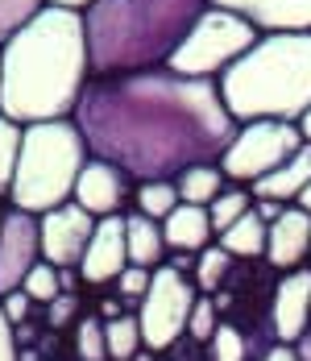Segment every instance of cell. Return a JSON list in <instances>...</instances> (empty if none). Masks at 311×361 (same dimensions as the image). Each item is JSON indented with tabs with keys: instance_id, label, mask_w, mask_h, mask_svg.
Instances as JSON below:
<instances>
[{
	"instance_id": "3",
	"label": "cell",
	"mask_w": 311,
	"mask_h": 361,
	"mask_svg": "<svg viewBox=\"0 0 311 361\" xmlns=\"http://www.w3.org/2000/svg\"><path fill=\"white\" fill-rule=\"evenodd\" d=\"M207 8L212 0H96L83 13L92 79L166 67Z\"/></svg>"
},
{
	"instance_id": "6",
	"label": "cell",
	"mask_w": 311,
	"mask_h": 361,
	"mask_svg": "<svg viewBox=\"0 0 311 361\" xmlns=\"http://www.w3.org/2000/svg\"><path fill=\"white\" fill-rule=\"evenodd\" d=\"M257 37L262 34L245 17L212 4L195 21V30L183 37V46L171 54L166 67L174 75H187V79H220L241 54H249L257 46Z\"/></svg>"
},
{
	"instance_id": "19",
	"label": "cell",
	"mask_w": 311,
	"mask_h": 361,
	"mask_svg": "<svg viewBox=\"0 0 311 361\" xmlns=\"http://www.w3.org/2000/svg\"><path fill=\"white\" fill-rule=\"evenodd\" d=\"M266 241H270V224H262V216L249 208L228 233H220L216 237V245L220 250H228L233 257H245V262H253V257H266Z\"/></svg>"
},
{
	"instance_id": "21",
	"label": "cell",
	"mask_w": 311,
	"mask_h": 361,
	"mask_svg": "<svg viewBox=\"0 0 311 361\" xmlns=\"http://www.w3.org/2000/svg\"><path fill=\"white\" fill-rule=\"evenodd\" d=\"M253 208V191L249 187H241V183H228L212 204H207V220H212V233L220 237V233H228L237 220L245 216Z\"/></svg>"
},
{
	"instance_id": "31",
	"label": "cell",
	"mask_w": 311,
	"mask_h": 361,
	"mask_svg": "<svg viewBox=\"0 0 311 361\" xmlns=\"http://www.w3.org/2000/svg\"><path fill=\"white\" fill-rule=\"evenodd\" d=\"M150 283H154V270H145V266H125L121 279H116L112 287H116V299H125V303H141L145 290H150Z\"/></svg>"
},
{
	"instance_id": "16",
	"label": "cell",
	"mask_w": 311,
	"mask_h": 361,
	"mask_svg": "<svg viewBox=\"0 0 311 361\" xmlns=\"http://www.w3.org/2000/svg\"><path fill=\"white\" fill-rule=\"evenodd\" d=\"M311 187V142H303L278 171H270L266 179H257L249 191L253 200H278V204H295Z\"/></svg>"
},
{
	"instance_id": "43",
	"label": "cell",
	"mask_w": 311,
	"mask_h": 361,
	"mask_svg": "<svg viewBox=\"0 0 311 361\" xmlns=\"http://www.w3.org/2000/svg\"><path fill=\"white\" fill-rule=\"evenodd\" d=\"M133 361H158V353H154V349H141V353H138Z\"/></svg>"
},
{
	"instance_id": "23",
	"label": "cell",
	"mask_w": 311,
	"mask_h": 361,
	"mask_svg": "<svg viewBox=\"0 0 311 361\" xmlns=\"http://www.w3.org/2000/svg\"><path fill=\"white\" fill-rule=\"evenodd\" d=\"M21 142H25V125L8 121L0 112V200L13 195V175H17V162H21Z\"/></svg>"
},
{
	"instance_id": "38",
	"label": "cell",
	"mask_w": 311,
	"mask_h": 361,
	"mask_svg": "<svg viewBox=\"0 0 311 361\" xmlns=\"http://www.w3.org/2000/svg\"><path fill=\"white\" fill-rule=\"evenodd\" d=\"M262 361H299V353H295V345H282V341H278V345L266 349V357Z\"/></svg>"
},
{
	"instance_id": "4",
	"label": "cell",
	"mask_w": 311,
	"mask_h": 361,
	"mask_svg": "<svg viewBox=\"0 0 311 361\" xmlns=\"http://www.w3.org/2000/svg\"><path fill=\"white\" fill-rule=\"evenodd\" d=\"M216 83L237 125H299L311 112V34H262L257 46L241 54Z\"/></svg>"
},
{
	"instance_id": "32",
	"label": "cell",
	"mask_w": 311,
	"mask_h": 361,
	"mask_svg": "<svg viewBox=\"0 0 311 361\" xmlns=\"http://www.w3.org/2000/svg\"><path fill=\"white\" fill-rule=\"evenodd\" d=\"M42 320H46L50 332H63V328L79 324V320H83V316H79V295H59L50 307H42Z\"/></svg>"
},
{
	"instance_id": "2",
	"label": "cell",
	"mask_w": 311,
	"mask_h": 361,
	"mask_svg": "<svg viewBox=\"0 0 311 361\" xmlns=\"http://www.w3.org/2000/svg\"><path fill=\"white\" fill-rule=\"evenodd\" d=\"M92 83L83 13L54 8L0 46V112L17 125L71 121Z\"/></svg>"
},
{
	"instance_id": "22",
	"label": "cell",
	"mask_w": 311,
	"mask_h": 361,
	"mask_svg": "<svg viewBox=\"0 0 311 361\" xmlns=\"http://www.w3.org/2000/svg\"><path fill=\"white\" fill-rule=\"evenodd\" d=\"M233 266H237V257H233L228 250H220V245L212 241V245L200 253V262H195V279H191V283H195V290H200V295H216V290L228 283Z\"/></svg>"
},
{
	"instance_id": "28",
	"label": "cell",
	"mask_w": 311,
	"mask_h": 361,
	"mask_svg": "<svg viewBox=\"0 0 311 361\" xmlns=\"http://www.w3.org/2000/svg\"><path fill=\"white\" fill-rule=\"evenodd\" d=\"M75 357L79 361H108V336L100 316H83L75 324Z\"/></svg>"
},
{
	"instance_id": "7",
	"label": "cell",
	"mask_w": 311,
	"mask_h": 361,
	"mask_svg": "<svg viewBox=\"0 0 311 361\" xmlns=\"http://www.w3.org/2000/svg\"><path fill=\"white\" fill-rule=\"evenodd\" d=\"M299 145H303L299 125H286V121H249V125H237V137L220 154V171H224L228 183L253 187L257 179H266L270 171H278Z\"/></svg>"
},
{
	"instance_id": "30",
	"label": "cell",
	"mask_w": 311,
	"mask_h": 361,
	"mask_svg": "<svg viewBox=\"0 0 311 361\" xmlns=\"http://www.w3.org/2000/svg\"><path fill=\"white\" fill-rule=\"evenodd\" d=\"M216 328H220V312H216L212 295H200L195 307H191V320H187V336L200 341V345H207V341L216 336Z\"/></svg>"
},
{
	"instance_id": "42",
	"label": "cell",
	"mask_w": 311,
	"mask_h": 361,
	"mask_svg": "<svg viewBox=\"0 0 311 361\" xmlns=\"http://www.w3.org/2000/svg\"><path fill=\"white\" fill-rule=\"evenodd\" d=\"M299 133H303V142H311V112L299 121Z\"/></svg>"
},
{
	"instance_id": "5",
	"label": "cell",
	"mask_w": 311,
	"mask_h": 361,
	"mask_svg": "<svg viewBox=\"0 0 311 361\" xmlns=\"http://www.w3.org/2000/svg\"><path fill=\"white\" fill-rule=\"evenodd\" d=\"M92 149L83 142L75 121H46V125H25L21 142V162L13 175V208L46 216L75 200V183L83 175Z\"/></svg>"
},
{
	"instance_id": "11",
	"label": "cell",
	"mask_w": 311,
	"mask_h": 361,
	"mask_svg": "<svg viewBox=\"0 0 311 361\" xmlns=\"http://www.w3.org/2000/svg\"><path fill=\"white\" fill-rule=\"evenodd\" d=\"M138 195V183L129 179L121 166H112V162H104V158H87V166H83V175L75 183V204L83 208V212H92V216H121L125 212V204Z\"/></svg>"
},
{
	"instance_id": "14",
	"label": "cell",
	"mask_w": 311,
	"mask_h": 361,
	"mask_svg": "<svg viewBox=\"0 0 311 361\" xmlns=\"http://www.w3.org/2000/svg\"><path fill=\"white\" fill-rule=\"evenodd\" d=\"M245 17L257 34H311V0H212Z\"/></svg>"
},
{
	"instance_id": "1",
	"label": "cell",
	"mask_w": 311,
	"mask_h": 361,
	"mask_svg": "<svg viewBox=\"0 0 311 361\" xmlns=\"http://www.w3.org/2000/svg\"><path fill=\"white\" fill-rule=\"evenodd\" d=\"M92 149L133 183H174L200 162H220L237 121L216 79H187L171 67L92 79L71 116Z\"/></svg>"
},
{
	"instance_id": "29",
	"label": "cell",
	"mask_w": 311,
	"mask_h": 361,
	"mask_svg": "<svg viewBox=\"0 0 311 361\" xmlns=\"http://www.w3.org/2000/svg\"><path fill=\"white\" fill-rule=\"evenodd\" d=\"M25 295H30V299H34L37 307H50V303H54V299H59V295H63V283H59V270H54V266H50V262H46V257H42V262H37L34 270H30V279H25Z\"/></svg>"
},
{
	"instance_id": "39",
	"label": "cell",
	"mask_w": 311,
	"mask_h": 361,
	"mask_svg": "<svg viewBox=\"0 0 311 361\" xmlns=\"http://www.w3.org/2000/svg\"><path fill=\"white\" fill-rule=\"evenodd\" d=\"M295 353H299V361H311V324L303 328V336L295 341Z\"/></svg>"
},
{
	"instance_id": "17",
	"label": "cell",
	"mask_w": 311,
	"mask_h": 361,
	"mask_svg": "<svg viewBox=\"0 0 311 361\" xmlns=\"http://www.w3.org/2000/svg\"><path fill=\"white\" fill-rule=\"evenodd\" d=\"M162 237H166V250L171 253H204L212 245V220H207V208H195V204H178L171 216L162 220Z\"/></svg>"
},
{
	"instance_id": "40",
	"label": "cell",
	"mask_w": 311,
	"mask_h": 361,
	"mask_svg": "<svg viewBox=\"0 0 311 361\" xmlns=\"http://www.w3.org/2000/svg\"><path fill=\"white\" fill-rule=\"evenodd\" d=\"M50 4H54V8H71V13H87L96 0H50Z\"/></svg>"
},
{
	"instance_id": "10",
	"label": "cell",
	"mask_w": 311,
	"mask_h": 361,
	"mask_svg": "<svg viewBox=\"0 0 311 361\" xmlns=\"http://www.w3.org/2000/svg\"><path fill=\"white\" fill-rule=\"evenodd\" d=\"M92 233H96V216L71 200V204L42 216V257L54 270H79L83 253L92 245Z\"/></svg>"
},
{
	"instance_id": "34",
	"label": "cell",
	"mask_w": 311,
	"mask_h": 361,
	"mask_svg": "<svg viewBox=\"0 0 311 361\" xmlns=\"http://www.w3.org/2000/svg\"><path fill=\"white\" fill-rule=\"evenodd\" d=\"M21 357V345H17V328L13 320L4 316V307H0V361H17Z\"/></svg>"
},
{
	"instance_id": "41",
	"label": "cell",
	"mask_w": 311,
	"mask_h": 361,
	"mask_svg": "<svg viewBox=\"0 0 311 361\" xmlns=\"http://www.w3.org/2000/svg\"><path fill=\"white\" fill-rule=\"evenodd\" d=\"M295 208H303V212H307V216H311V187H307V191H303V195H299V200H295Z\"/></svg>"
},
{
	"instance_id": "36",
	"label": "cell",
	"mask_w": 311,
	"mask_h": 361,
	"mask_svg": "<svg viewBox=\"0 0 311 361\" xmlns=\"http://www.w3.org/2000/svg\"><path fill=\"white\" fill-rule=\"evenodd\" d=\"M253 212L262 216V224H274L286 212V204H278V200H253Z\"/></svg>"
},
{
	"instance_id": "18",
	"label": "cell",
	"mask_w": 311,
	"mask_h": 361,
	"mask_svg": "<svg viewBox=\"0 0 311 361\" xmlns=\"http://www.w3.org/2000/svg\"><path fill=\"white\" fill-rule=\"evenodd\" d=\"M125 241H129V266H145V270H158L166 266V237H162V224L150 220L145 212H125Z\"/></svg>"
},
{
	"instance_id": "45",
	"label": "cell",
	"mask_w": 311,
	"mask_h": 361,
	"mask_svg": "<svg viewBox=\"0 0 311 361\" xmlns=\"http://www.w3.org/2000/svg\"><path fill=\"white\" fill-rule=\"evenodd\" d=\"M307 266H311V262H307Z\"/></svg>"
},
{
	"instance_id": "37",
	"label": "cell",
	"mask_w": 311,
	"mask_h": 361,
	"mask_svg": "<svg viewBox=\"0 0 311 361\" xmlns=\"http://www.w3.org/2000/svg\"><path fill=\"white\" fill-rule=\"evenodd\" d=\"M121 316H129L125 312V299H100V320L108 324V320H121Z\"/></svg>"
},
{
	"instance_id": "33",
	"label": "cell",
	"mask_w": 311,
	"mask_h": 361,
	"mask_svg": "<svg viewBox=\"0 0 311 361\" xmlns=\"http://www.w3.org/2000/svg\"><path fill=\"white\" fill-rule=\"evenodd\" d=\"M0 307H4V316L13 320V328L37 316V303L30 299V295H25V290H13V295H4V299H0Z\"/></svg>"
},
{
	"instance_id": "27",
	"label": "cell",
	"mask_w": 311,
	"mask_h": 361,
	"mask_svg": "<svg viewBox=\"0 0 311 361\" xmlns=\"http://www.w3.org/2000/svg\"><path fill=\"white\" fill-rule=\"evenodd\" d=\"M207 349V361H253V353H249V341H245V332L237 324H224L220 320V328H216V336L204 345Z\"/></svg>"
},
{
	"instance_id": "26",
	"label": "cell",
	"mask_w": 311,
	"mask_h": 361,
	"mask_svg": "<svg viewBox=\"0 0 311 361\" xmlns=\"http://www.w3.org/2000/svg\"><path fill=\"white\" fill-rule=\"evenodd\" d=\"M46 4H50V0H0V46H4L8 37L21 34L34 17H42Z\"/></svg>"
},
{
	"instance_id": "20",
	"label": "cell",
	"mask_w": 311,
	"mask_h": 361,
	"mask_svg": "<svg viewBox=\"0 0 311 361\" xmlns=\"http://www.w3.org/2000/svg\"><path fill=\"white\" fill-rule=\"evenodd\" d=\"M174 187H178V200L183 204H195V208H207L224 187H228V179H224V171H220V162H200V166H191V171H183L178 179H174Z\"/></svg>"
},
{
	"instance_id": "25",
	"label": "cell",
	"mask_w": 311,
	"mask_h": 361,
	"mask_svg": "<svg viewBox=\"0 0 311 361\" xmlns=\"http://www.w3.org/2000/svg\"><path fill=\"white\" fill-rule=\"evenodd\" d=\"M183 200H178V187L174 183H138V195H133V208L145 212L150 220H162L171 216L174 208H178Z\"/></svg>"
},
{
	"instance_id": "35",
	"label": "cell",
	"mask_w": 311,
	"mask_h": 361,
	"mask_svg": "<svg viewBox=\"0 0 311 361\" xmlns=\"http://www.w3.org/2000/svg\"><path fill=\"white\" fill-rule=\"evenodd\" d=\"M195 262H200V253H166V266L187 279H195Z\"/></svg>"
},
{
	"instance_id": "12",
	"label": "cell",
	"mask_w": 311,
	"mask_h": 361,
	"mask_svg": "<svg viewBox=\"0 0 311 361\" xmlns=\"http://www.w3.org/2000/svg\"><path fill=\"white\" fill-rule=\"evenodd\" d=\"M129 266V241H125V212L121 216H100L96 220V233H92V245L83 253V266H79V279L87 287H108L121 279V270Z\"/></svg>"
},
{
	"instance_id": "15",
	"label": "cell",
	"mask_w": 311,
	"mask_h": 361,
	"mask_svg": "<svg viewBox=\"0 0 311 361\" xmlns=\"http://www.w3.org/2000/svg\"><path fill=\"white\" fill-rule=\"evenodd\" d=\"M266 262L278 274L303 270L311 262V216L303 208L286 204V212L270 224V241H266Z\"/></svg>"
},
{
	"instance_id": "24",
	"label": "cell",
	"mask_w": 311,
	"mask_h": 361,
	"mask_svg": "<svg viewBox=\"0 0 311 361\" xmlns=\"http://www.w3.org/2000/svg\"><path fill=\"white\" fill-rule=\"evenodd\" d=\"M104 336H108V361H133L141 349H145L138 316H121V320H108V324H104Z\"/></svg>"
},
{
	"instance_id": "8",
	"label": "cell",
	"mask_w": 311,
	"mask_h": 361,
	"mask_svg": "<svg viewBox=\"0 0 311 361\" xmlns=\"http://www.w3.org/2000/svg\"><path fill=\"white\" fill-rule=\"evenodd\" d=\"M195 299H200V290L187 274H178L171 266H158L145 299L138 303V324L145 349L166 353L178 336H187V320H191Z\"/></svg>"
},
{
	"instance_id": "9",
	"label": "cell",
	"mask_w": 311,
	"mask_h": 361,
	"mask_svg": "<svg viewBox=\"0 0 311 361\" xmlns=\"http://www.w3.org/2000/svg\"><path fill=\"white\" fill-rule=\"evenodd\" d=\"M37 262H42V216L8 204L0 220V299L25 287Z\"/></svg>"
},
{
	"instance_id": "13",
	"label": "cell",
	"mask_w": 311,
	"mask_h": 361,
	"mask_svg": "<svg viewBox=\"0 0 311 361\" xmlns=\"http://www.w3.org/2000/svg\"><path fill=\"white\" fill-rule=\"evenodd\" d=\"M311 324V266L282 274L274 287V303H270V328L274 341L295 345L303 336V328Z\"/></svg>"
},
{
	"instance_id": "44",
	"label": "cell",
	"mask_w": 311,
	"mask_h": 361,
	"mask_svg": "<svg viewBox=\"0 0 311 361\" xmlns=\"http://www.w3.org/2000/svg\"><path fill=\"white\" fill-rule=\"evenodd\" d=\"M0 220H4V204H0Z\"/></svg>"
}]
</instances>
